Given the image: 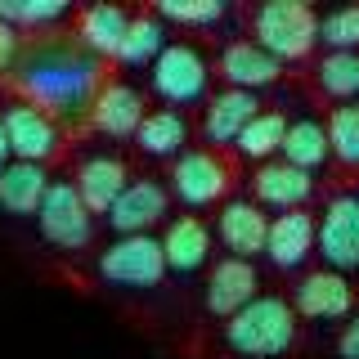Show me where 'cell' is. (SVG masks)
Here are the masks:
<instances>
[{
    "label": "cell",
    "mask_w": 359,
    "mask_h": 359,
    "mask_svg": "<svg viewBox=\"0 0 359 359\" xmlns=\"http://www.w3.org/2000/svg\"><path fill=\"white\" fill-rule=\"evenodd\" d=\"M72 14V5L63 0H0V22L14 32H41V27H54Z\"/></svg>",
    "instance_id": "83f0119b"
},
{
    "label": "cell",
    "mask_w": 359,
    "mask_h": 359,
    "mask_svg": "<svg viewBox=\"0 0 359 359\" xmlns=\"http://www.w3.org/2000/svg\"><path fill=\"white\" fill-rule=\"evenodd\" d=\"M14 162V153H9V135H5V117H0V171Z\"/></svg>",
    "instance_id": "836d02e7"
},
{
    "label": "cell",
    "mask_w": 359,
    "mask_h": 359,
    "mask_svg": "<svg viewBox=\"0 0 359 359\" xmlns=\"http://www.w3.org/2000/svg\"><path fill=\"white\" fill-rule=\"evenodd\" d=\"M224 341L243 359H278L297 346V310H292L287 297L261 292L243 314H233L224 323Z\"/></svg>",
    "instance_id": "7a4b0ae2"
},
{
    "label": "cell",
    "mask_w": 359,
    "mask_h": 359,
    "mask_svg": "<svg viewBox=\"0 0 359 359\" xmlns=\"http://www.w3.org/2000/svg\"><path fill=\"white\" fill-rule=\"evenodd\" d=\"M211 247H216V229L202 216H175L162 229V252L171 274H198L202 265H211Z\"/></svg>",
    "instance_id": "d6986e66"
},
{
    "label": "cell",
    "mask_w": 359,
    "mask_h": 359,
    "mask_svg": "<svg viewBox=\"0 0 359 359\" xmlns=\"http://www.w3.org/2000/svg\"><path fill=\"white\" fill-rule=\"evenodd\" d=\"M18 59H22V41H18V32L0 22V76H5V72H14Z\"/></svg>",
    "instance_id": "1f68e13d"
},
{
    "label": "cell",
    "mask_w": 359,
    "mask_h": 359,
    "mask_svg": "<svg viewBox=\"0 0 359 359\" xmlns=\"http://www.w3.org/2000/svg\"><path fill=\"white\" fill-rule=\"evenodd\" d=\"M166 211H171V184H162L153 175H140L126 184L117 207L108 211V224L117 238H126V233H153V224H162Z\"/></svg>",
    "instance_id": "7c38bea8"
},
{
    "label": "cell",
    "mask_w": 359,
    "mask_h": 359,
    "mask_svg": "<svg viewBox=\"0 0 359 359\" xmlns=\"http://www.w3.org/2000/svg\"><path fill=\"white\" fill-rule=\"evenodd\" d=\"M50 171L36 162H9L0 171V211L5 216H41L45 194H50Z\"/></svg>",
    "instance_id": "44dd1931"
},
{
    "label": "cell",
    "mask_w": 359,
    "mask_h": 359,
    "mask_svg": "<svg viewBox=\"0 0 359 359\" xmlns=\"http://www.w3.org/2000/svg\"><path fill=\"white\" fill-rule=\"evenodd\" d=\"M36 224H41V238L59 247V252H81V247L95 243V211L86 207V198L76 194L72 180H54L50 184Z\"/></svg>",
    "instance_id": "8992f818"
},
{
    "label": "cell",
    "mask_w": 359,
    "mask_h": 359,
    "mask_svg": "<svg viewBox=\"0 0 359 359\" xmlns=\"http://www.w3.org/2000/svg\"><path fill=\"white\" fill-rule=\"evenodd\" d=\"M319 41L328 50H359V5H337L319 18Z\"/></svg>",
    "instance_id": "4dcf8cb0"
},
{
    "label": "cell",
    "mask_w": 359,
    "mask_h": 359,
    "mask_svg": "<svg viewBox=\"0 0 359 359\" xmlns=\"http://www.w3.org/2000/svg\"><path fill=\"white\" fill-rule=\"evenodd\" d=\"M189 117L175 108H153L144 117L140 135H135V149L149 153V157H184L189 153Z\"/></svg>",
    "instance_id": "cb8c5ba5"
},
{
    "label": "cell",
    "mask_w": 359,
    "mask_h": 359,
    "mask_svg": "<svg viewBox=\"0 0 359 359\" xmlns=\"http://www.w3.org/2000/svg\"><path fill=\"white\" fill-rule=\"evenodd\" d=\"M153 9L166 27H216V22L229 14L224 0H162V5H153Z\"/></svg>",
    "instance_id": "f1b7e54d"
},
{
    "label": "cell",
    "mask_w": 359,
    "mask_h": 359,
    "mask_svg": "<svg viewBox=\"0 0 359 359\" xmlns=\"http://www.w3.org/2000/svg\"><path fill=\"white\" fill-rule=\"evenodd\" d=\"M261 117V99L252 95V90H216V95L207 99V108H202V140H207V149H233L238 144V135L252 126V121Z\"/></svg>",
    "instance_id": "5bb4252c"
},
{
    "label": "cell",
    "mask_w": 359,
    "mask_h": 359,
    "mask_svg": "<svg viewBox=\"0 0 359 359\" xmlns=\"http://www.w3.org/2000/svg\"><path fill=\"white\" fill-rule=\"evenodd\" d=\"M337 355H341V359H359V310L341 323V332H337Z\"/></svg>",
    "instance_id": "d6a6232c"
},
{
    "label": "cell",
    "mask_w": 359,
    "mask_h": 359,
    "mask_svg": "<svg viewBox=\"0 0 359 359\" xmlns=\"http://www.w3.org/2000/svg\"><path fill=\"white\" fill-rule=\"evenodd\" d=\"M283 157L287 166H297V171H319L323 162L332 157V144H328V121L319 117H297L287 121V140H283Z\"/></svg>",
    "instance_id": "d4e9b609"
},
{
    "label": "cell",
    "mask_w": 359,
    "mask_h": 359,
    "mask_svg": "<svg viewBox=\"0 0 359 359\" xmlns=\"http://www.w3.org/2000/svg\"><path fill=\"white\" fill-rule=\"evenodd\" d=\"M319 256L337 274H359V194H332L319 211Z\"/></svg>",
    "instance_id": "ba28073f"
},
{
    "label": "cell",
    "mask_w": 359,
    "mask_h": 359,
    "mask_svg": "<svg viewBox=\"0 0 359 359\" xmlns=\"http://www.w3.org/2000/svg\"><path fill=\"white\" fill-rule=\"evenodd\" d=\"M72 184H76V194L86 198V207L95 211V216H108V211L117 207V198L126 194L130 171L117 153H86L81 162H76Z\"/></svg>",
    "instance_id": "e0dca14e"
},
{
    "label": "cell",
    "mask_w": 359,
    "mask_h": 359,
    "mask_svg": "<svg viewBox=\"0 0 359 359\" xmlns=\"http://www.w3.org/2000/svg\"><path fill=\"white\" fill-rule=\"evenodd\" d=\"M265 256L274 269H301L310 256H319V216L310 211H287V216H274L269 220V243H265Z\"/></svg>",
    "instance_id": "2e32d148"
},
{
    "label": "cell",
    "mask_w": 359,
    "mask_h": 359,
    "mask_svg": "<svg viewBox=\"0 0 359 359\" xmlns=\"http://www.w3.org/2000/svg\"><path fill=\"white\" fill-rule=\"evenodd\" d=\"M171 274L166 269V252L162 238L153 233H126V238H112L104 252H99V278L112 287H126V292H149L162 278Z\"/></svg>",
    "instance_id": "5b68a950"
},
{
    "label": "cell",
    "mask_w": 359,
    "mask_h": 359,
    "mask_svg": "<svg viewBox=\"0 0 359 359\" xmlns=\"http://www.w3.org/2000/svg\"><path fill=\"white\" fill-rule=\"evenodd\" d=\"M319 9L306 0H265L252 9V41L265 45L278 63H301L319 45Z\"/></svg>",
    "instance_id": "3957f363"
},
{
    "label": "cell",
    "mask_w": 359,
    "mask_h": 359,
    "mask_svg": "<svg viewBox=\"0 0 359 359\" xmlns=\"http://www.w3.org/2000/svg\"><path fill=\"white\" fill-rule=\"evenodd\" d=\"M292 310L301 314V319H314V323H337V319H351L359 310L355 301V283L346 274H337V269H310V274H301L297 292H292Z\"/></svg>",
    "instance_id": "30bf717a"
},
{
    "label": "cell",
    "mask_w": 359,
    "mask_h": 359,
    "mask_svg": "<svg viewBox=\"0 0 359 359\" xmlns=\"http://www.w3.org/2000/svg\"><path fill=\"white\" fill-rule=\"evenodd\" d=\"M216 72L229 81L233 90H265V86H274L278 76H283V63L274 59V54L265 50V45H256L252 36H243V41H229L220 50V59H216Z\"/></svg>",
    "instance_id": "ac0fdd59"
},
{
    "label": "cell",
    "mask_w": 359,
    "mask_h": 359,
    "mask_svg": "<svg viewBox=\"0 0 359 359\" xmlns=\"http://www.w3.org/2000/svg\"><path fill=\"white\" fill-rule=\"evenodd\" d=\"M229 184L233 171L216 149H189L171 166V198H180L184 207H216V202L224 207Z\"/></svg>",
    "instance_id": "52a82bcc"
},
{
    "label": "cell",
    "mask_w": 359,
    "mask_h": 359,
    "mask_svg": "<svg viewBox=\"0 0 359 359\" xmlns=\"http://www.w3.org/2000/svg\"><path fill=\"white\" fill-rule=\"evenodd\" d=\"M149 81H153V95L166 99V108H175V112H184L194 104L207 108V99H211V63H207V54H202L198 45L171 41L166 54L149 67Z\"/></svg>",
    "instance_id": "277c9868"
},
{
    "label": "cell",
    "mask_w": 359,
    "mask_h": 359,
    "mask_svg": "<svg viewBox=\"0 0 359 359\" xmlns=\"http://www.w3.org/2000/svg\"><path fill=\"white\" fill-rule=\"evenodd\" d=\"M130 9L126 5H86L76 14V41L86 45L95 59H117L121 41L130 32Z\"/></svg>",
    "instance_id": "7402d4cb"
},
{
    "label": "cell",
    "mask_w": 359,
    "mask_h": 359,
    "mask_svg": "<svg viewBox=\"0 0 359 359\" xmlns=\"http://www.w3.org/2000/svg\"><path fill=\"white\" fill-rule=\"evenodd\" d=\"M314 86L319 95L341 104H359V50H328L314 67Z\"/></svg>",
    "instance_id": "484cf974"
},
{
    "label": "cell",
    "mask_w": 359,
    "mask_h": 359,
    "mask_svg": "<svg viewBox=\"0 0 359 359\" xmlns=\"http://www.w3.org/2000/svg\"><path fill=\"white\" fill-rule=\"evenodd\" d=\"M310 198H314V175L287 166L283 157L261 162L252 171V202L256 207H269V211H278V216H287V211H306Z\"/></svg>",
    "instance_id": "9a60e30c"
},
{
    "label": "cell",
    "mask_w": 359,
    "mask_h": 359,
    "mask_svg": "<svg viewBox=\"0 0 359 359\" xmlns=\"http://www.w3.org/2000/svg\"><path fill=\"white\" fill-rule=\"evenodd\" d=\"M144 117H149L144 112V95L126 81H104L95 108H90V126L99 135H108V140H135Z\"/></svg>",
    "instance_id": "ffe728a7"
},
{
    "label": "cell",
    "mask_w": 359,
    "mask_h": 359,
    "mask_svg": "<svg viewBox=\"0 0 359 359\" xmlns=\"http://www.w3.org/2000/svg\"><path fill=\"white\" fill-rule=\"evenodd\" d=\"M328 144L341 166H359V104H341L328 112Z\"/></svg>",
    "instance_id": "f546056e"
},
{
    "label": "cell",
    "mask_w": 359,
    "mask_h": 359,
    "mask_svg": "<svg viewBox=\"0 0 359 359\" xmlns=\"http://www.w3.org/2000/svg\"><path fill=\"white\" fill-rule=\"evenodd\" d=\"M0 117H5V135H9V153H14V162L45 166L50 157H59L63 130H59V121H54L50 112H41L36 104H27V99H14Z\"/></svg>",
    "instance_id": "9c48e42d"
},
{
    "label": "cell",
    "mask_w": 359,
    "mask_h": 359,
    "mask_svg": "<svg viewBox=\"0 0 359 359\" xmlns=\"http://www.w3.org/2000/svg\"><path fill=\"white\" fill-rule=\"evenodd\" d=\"M216 238H220L224 252L238 256V261H256V256H265V243H269L265 207H256L252 198H229L216 211Z\"/></svg>",
    "instance_id": "4fadbf2b"
},
{
    "label": "cell",
    "mask_w": 359,
    "mask_h": 359,
    "mask_svg": "<svg viewBox=\"0 0 359 359\" xmlns=\"http://www.w3.org/2000/svg\"><path fill=\"white\" fill-rule=\"evenodd\" d=\"M256 297H261V269H256V261L220 256V261L207 269V292H202L207 314H216V319L229 323L233 314H243Z\"/></svg>",
    "instance_id": "8fae6325"
},
{
    "label": "cell",
    "mask_w": 359,
    "mask_h": 359,
    "mask_svg": "<svg viewBox=\"0 0 359 359\" xmlns=\"http://www.w3.org/2000/svg\"><path fill=\"white\" fill-rule=\"evenodd\" d=\"M166 45H171V27H166V22L157 18V9L149 5V9H140V14L130 18V32H126V41H121V50H117L112 63H121V67H153L166 54Z\"/></svg>",
    "instance_id": "603a6c76"
},
{
    "label": "cell",
    "mask_w": 359,
    "mask_h": 359,
    "mask_svg": "<svg viewBox=\"0 0 359 359\" xmlns=\"http://www.w3.org/2000/svg\"><path fill=\"white\" fill-rule=\"evenodd\" d=\"M283 140H287V117L274 112V108H261V117L238 135L233 149H238L247 162H274V157L283 153Z\"/></svg>",
    "instance_id": "4316f807"
},
{
    "label": "cell",
    "mask_w": 359,
    "mask_h": 359,
    "mask_svg": "<svg viewBox=\"0 0 359 359\" xmlns=\"http://www.w3.org/2000/svg\"><path fill=\"white\" fill-rule=\"evenodd\" d=\"M104 81V59H95L81 41H41L22 50L14 67L18 95L54 121H90Z\"/></svg>",
    "instance_id": "6da1fadb"
}]
</instances>
